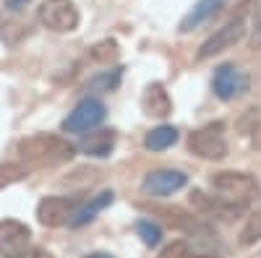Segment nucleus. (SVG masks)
Wrapping results in <instances>:
<instances>
[{
    "label": "nucleus",
    "mask_w": 261,
    "mask_h": 258,
    "mask_svg": "<svg viewBox=\"0 0 261 258\" xmlns=\"http://www.w3.org/2000/svg\"><path fill=\"white\" fill-rule=\"evenodd\" d=\"M16 152L27 164L45 167V164L71 162L76 157V144H71L63 136H53V133H34V136L21 138L16 144Z\"/></svg>",
    "instance_id": "obj_1"
},
{
    "label": "nucleus",
    "mask_w": 261,
    "mask_h": 258,
    "mask_svg": "<svg viewBox=\"0 0 261 258\" xmlns=\"http://www.w3.org/2000/svg\"><path fill=\"white\" fill-rule=\"evenodd\" d=\"M212 188L222 193L220 198L241 206H248L258 196V183L248 172H217V175H212Z\"/></svg>",
    "instance_id": "obj_2"
},
{
    "label": "nucleus",
    "mask_w": 261,
    "mask_h": 258,
    "mask_svg": "<svg viewBox=\"0 0 261 258\" xmlns=\"http://www.w3.org/2000/svg\"><path fill=\"white\" fill-rule=\"evenodd\" d=\"M37 18H39V24L50 32L68 34V32L79 29L81 13H79L73 0H45V3H39V8H37Z\"/></svg>",
    "instance_id": "obj_3"
},
{
    "label": "nucleus",
    "mask_w": 261,
    "mask_h": 258,
    "mask_svg": "<svg viewBox=\"0 0 261 258\" xmlns=\"http://www.w3.org/2000/svg\"><path fill=\"white\" fill-rule=\"evenodd\" d=\"M188 149H191V154L201 157V159H225L227 157L225 125L212 123V125H204L199 131H193L188 138Z\"/></svg>",
    "instance_id": "obj_4"
},
{
    "label": "nucleus",
    "mask_w": 261,
    "mask_h": 258,
    "mask_svg": "<svg viewBox=\"0 0 261 258\" xmlns=\"http://www.w3.org/2000/svg\"><path fill=\"white\" fill-rule=\"evenodd\" d=\"M105 115H107V107H105L102 99L84 97L68 112V118L63 120V131L65 133H89L105 120Z\"/></svg>",
    "instance_id": "obj_5"
},
{
    "label": "nucleus",
    "mask_w": 261,
    "mask_h": 258,
    "mask_svg": "<svg viewBox=\"0 0 261 258\" xmlns=\"http://www.w3.org/2000/svg\"><path fill=\"white\" fill-rule=\"evenodd\" d=\"M243 34H246V18H243V13H238L232 21H227V24L222 26V29H217L204 45L199 47V60H209V58H214V55H220V52H225V50H230V47H235L238 42L243 39Z\"/></svg>",
    "instance_id": "obj_6"
},
{
    "label": "nucleus",
    "mask_w": 261,
    "mask_h": 258,
    "mask_svg": "<svg viewBox=\"0 0 261 258\" xmlns=\"http://www.w3.org/2000/svg\"><path fill=\"white\" fill-rule=\"evenodd\" d=\"M79 206H81L79 196H47L37 206V219L42 227H63L71 222Z\"/></svg>",
    "instance_id": "obj_7"
},
{
    "label": "nucleus",
    "mask_w": 261,
    "mask_h": 258,
    "mask_svg": "<svg viewBox=\"0 0 261 258\" xmlns=\"http://www.w3.org/2000/svg\"><path fill=\"white\" fill-rule=\"evenodd\" d=\"M248 76L241 71V68H235V66H220L214 71V94L220 97L222 102H232L238 97H243L248 92Z\"/></svg>",
    "instance_id": "obj_8"
},
{
    "label": "nucleus",
    "mask_w": 261,
    "mask_h": 258,
    "mask_svg": "<svg viewBox=\"0 0 261 258\" xmlns=\"http://www.w3.org/2000/svg\"><path fill=\"white\" fill-rule=\"evenodd\" d=\"M29 240H32V230L24 222L0 219V255L3 258H11L24 248H29Z\"/></svg>",
    "instance_id": "obj_9"
},
{
    "label": "nucleus",
    "mask_w": 261,
    "mask_h": 258,
    "mask_svg": "<svg viewBox=\"0 0 261 258\" xmlns=\"http://www.w3.org/2000/svg\"><path fill=\"white\" fill-rule=\"evenodd\" d=\"M186 183H188V178L180 169H154L144 178L141 190L146 196H170V193L186 188Z\"/></svg>",
    "instance_id": "obj_10"
},
{
    "label": "nucleus",
    "mask_w": 261,
    "mask_h": 258,
    "mask_svg": "<svg viewBox=\"0 0 261 258\" xmlns=\"http://www.w3.org/2000/svg\"><path fill=\"white\" fill-rule=\"evenodd\" d=\"M191 206L199 209L201 214H212V217H222V219H235L248 209V206H241V204H232V201H225V198H214V196H206L201 190H193L191 193Z\"/></svg>",
    "instance_id": "obj_11"
},
{
    "label": "nucleus",
    "mask_w": 261,
    "mask_h": 258,
    "mask_svg": "<svg viewBox=\"0 0 261 258\" xmlns=\"http://www.w3.org/2000/svg\"><path fill=\"white\" fill-rule=\"evenodd\" d=\"M225 3H227V0H199V3H196V6L183 16L180 32L188 34V32H193V29H199L201 24H206L209 18H214L217 13H220V11L225 8Z\"/></svg>",
    "instance_id": "obj_12"
},
{
    "label": "nucleus",
    "mask_w": 261,
    "mask_h": 258,
    "mask_svg": "<svg viewBox=\"0 0 261 258\" xmlns=\"http://www.w3.org/2000/svg\"><path fill=\"white\" fill-rule=\"evenodd\" d=\"M141 107H144L146 115L167 118L172 112V99H170V94L162 83H149L144 89V97H141Z\"/></svg>",
    "instance_id": "obj_13"
},
{
    "label": "nucleus",
    "mask_w": 261,
    "mask_h": 258,
    "mask_svg": "<svg viewBox=\"0 0 261 258\" xmlns=\"http://www.w3.org/2000/svg\"><path fill=\"white\" fill-rule=\"evenodd\" d=\"M113 198H115V193H113V190H102L99 196H94L92 201L81 204V206L73 211V217H71L68 224H71V227H84V224H89L105 206H110V204H113Z\"/></svg>",
    "instance_id": "obj_14"
},
{
    "label": "nucleus",
    "mask_w": 261,
    "mask_h": 258,
    "mask_svg": "<svg viewBox=\"0 0 261 258\" xmlns=\"http://www.w3.org/2000/svg\"><path fill=\"white\" fill-rule=\"evenodd\" d=\"M115 146V131H94V133H84L76 149H81L89 157H107Z\"/></svg>",
    "instance_id": "obj_15"
},
{
    "label": "nucleus",
    "mask_w": 261,
    "mask_h": 258,
    "mask_svg": "<svg viewBox=\"0 0 261 258\" xmlns=\"http://www.w3.org/2000/svg\"><path fill=\"white\" fill-rule=\"evenodd\" d=\"M175 141H178V128H172V125H157V128H151V131L146 133L144 146L149 149V152H165V149H170Z\"/></svg>",
    "instance_id": "obj_16"
},
{
    "label": "nucleus",
    "mask_w": 261,
    "mask_h": 258,
    "mask_svg": "<svg viewBox=\"0 0 261 258\" xmlns=\"http://www.w3.org/2000/svg\"><path fill=\"white\" fill-rule=\"evenodd\" d=\"M29 175V167L24 164H18V162H6V164H0V190H6L8 185L18 183V180H24Z\"/></svg>",
    "instance_id": "obj_17"
},
{
    "label": "nucleus",
    "mask_w": 261,
    "mask_h": 258,
    "mask_svg": "<svg viewBox=\"0 0 261 258\" xmlns=\"http://www.w3.org/2000/svg\"><path fill=\"white\" fill-rule=\"evenodd\" d=\"M157 258H217V255H209V253H199V250H193L188 243L183 240H175V243H170Z\"/></svg>",
    "instance_id": "obj_18"
},
{
    "label": "nucleus",
    "mask_w": 261,
    "mask_h": 258,
    "mask_svg": "<svg viewBox=\"0 0 261 258\" xmlns=\"http://www.w3.org/2000/svg\"><path fill=\"white\" fill-rule=\"evenodd\" d=\"M118 55H120V50H118L115 39H102V42H97V45L89 50V58L94 63H113Z\"/></svg>",
    "instance_id": "obj_19"
},
{
    "label": "nucleus",
    "mask_w": 261,
    "mask_h": 258,
    "mask_svg": "<svg viewBox=\"0 0 261 258\" xmlns=\"http://www.w3.org/2000/svg\"><path fill=\"white\" fill-rule=\"evenodd\" d=\"M258 240H261V209H256L248 217V222H246V227L241 232V245L248 248V245H253Z\"/></svg>",
    "instance_id": "obj_20"
},
{
    "label": "nucleus",
    "mask_w": 261,
    "mask_h": 258,
    "mask_svg": "<svg viewBox=\"0 0 261 258\" xmlns=\"http://www.w3.org/2000/svg\"><path fill=\"white\" fill-rule=\"evenodd\" d=\"M27 32H29L27 24H18V21H8V24L0 26V39H3L8 47H13V45H18V42L27 37Z\"/></svg>",
    "instance_id": "obj_21"
},
{
    "label": "nucleus",
    "mask_w": 261,
    "mask_h": 258,
    "mask_svg": "<svg viewBox=\"0 0 261 258\" xmlns=\"http://www.w3.org/2000/svg\"><path fill=\"white\" fill-rule=\"evenodd\" d=\"M136 235L144 240V245H157L160 243V238H162V230H160V224H154L151 219H139L136 222Z\"/></svg>",
    "instance_id": "obj_22"
},
{
    "label": "nucleus",
    "mask_w": 261,
    "mask_h": 258,
    "mask_svg": "<svg viewBox=\"0 0 261 258\" xmlns=\"http://www.w3.org/2000/svg\"><path fill=\"white\" fill-rule=\"evenodd\" d=\"M120 71L123 68H115V71H107V73H99L89 81V89H99V92H110L120 83Z\"/></svg>",
    "instance_id": "obj_23"
},
{
    "label": "nucleus",
    "mask_w": 261,
    "mask_h": 258,
    "mask_svg": "<svg viewBox=\"0 0 261 258\" xmlns=\"http://www.w3.org/2000/svg\"><path fill=\"white\" fill-rule=\"evenodd\" d=\"M251 45L261 47V0L256 3V11H253V37H251Z\"/></svg>",
    "instance_id": "obj_24"
},
{
    "label": "nucleus",
    "mask_w": 261,
    "mask_h": 258,
    "mask_svg": "<svg viewBox=\"0 0 261 258\" xmlns=\"http://www.w3.org/2000/svg\"><path fill=\"white\" fill-rule=\"evenodd\" d=\"M11 258H53V253H50V250H45V248L29 245V248H24L21 253H16V255H11Z\"/></svg>",
    "instance_id": "obj_25"
},
{
    "label": "nucleus",
    "mask_w": 261,
    "mask_h": 258,
    "mask_svg": "<svg viewBox=\"0 0 261 258\" xmlns=\"http://www.w3.org/2000/svg\"><path fill=\"white\" fill-rule=\"evenodd\" d=\"M27 3H29V0H3V6L8 11H21V8H27Z\"/></svg>",
    "instance_id": "obj_26"
},
{
    "label": "nucleus",
    "mask_w": 261,
    "mask_h": 258,
    "mask_svg": "<svg viewBox=\"0 0 261 258\" xmlns=\"http://www.w3.org/2000/svg\"><path fill=\"white\" fill-rule=\"evenodd\" d=\"M86 258H113V255H110V253H89Z\"/></svg>",
    "instance_id": "obj_27"
}]
</instances>
